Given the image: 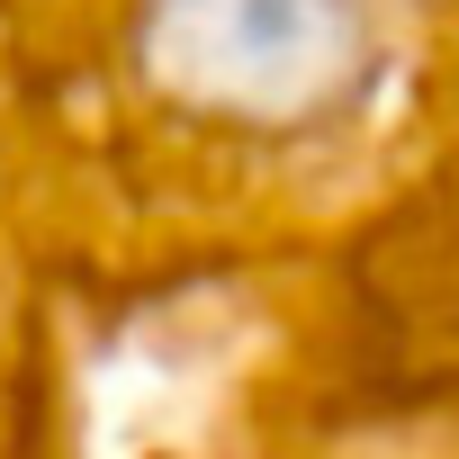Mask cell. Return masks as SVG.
I'll return each mask as SVG.
<instances>
[{
    "instance_id": "cell-1",
    "label": "cell",
    "mask_w": 459,
    "mask_h": 459,
    "mask_svg": "<svg viewBox=\"0 0 459 459\" xmlns=\"http://www.w3.org/2000/svg\"><path fill=\"white\" fill-rule=\"evenodd\" d=\"M387 73L378 0H126L117 82L244 144H316Z\"/></svg>"
}]
</instances>
